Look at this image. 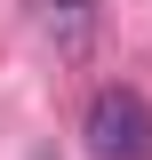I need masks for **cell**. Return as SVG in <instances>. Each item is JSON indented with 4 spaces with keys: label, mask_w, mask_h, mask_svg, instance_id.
I'll return each mask as SVG.
<instances>
[{
    "label": "cell",
    "mask_w": 152,
    "mask_h": 160,
    "mask_svg": "<svg viewBox=\"0 0 152 160\" xmlns=\"http://www.w3.org/2000/svg\"><path fill=\"white\" fill-rule=\"evenodd\" d=\"M80 136L96 160H152V104L136 88H96L80 112Z\"/></svg>",
    "instance_id": "6da1fadb"
},
{
    "label": "cell",
    "mask_w": 152,
    "mask_h": 160,
    "mask_svg": "<svg viewBox=\"0 0 152 160\" xmlns=\"http://www.w3.org/2000/svg\"><path fill=\"white\" fill-rule=\"evenodd\" d=\"M24 16L40 24V40H48V48H56V56H80V48H88L96 40V0H24Z\"/></svg>",
    "instance_id": "7a4b0ae2"
}]
</instances>
